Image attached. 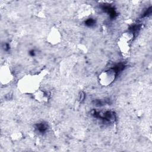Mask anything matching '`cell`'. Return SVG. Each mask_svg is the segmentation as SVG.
I'll return each instance as SVG.
<instances>
[{
	"mask_svg": "<svg viewBox=\"0 0 152 152\" xmlns=\"http://www.w3.org/2000/svg\"><path fill=\"white\" fill-rule=\"evenodd\" d=\"M45 73L40 72L39 74H28L24 76L18 80L17 86L18 90L25 94H33L38 90L45 77Z\"/></svg>",
	"mask_w": 152,
	"mask_h": 152,
	"instance_id": "obj_1",
	"label": "cell"
},
{
	"mask_svg": "<svg viewBox=\"0 0 152 152\" xmlns=\"http://www.w3.org/2000/svg\"><path fill=\"white\" fill-rule=\"evenodd\" d=\"M133 37L134 34L131 31L124 32L120 36L117 43L118 46L122 53L126 54L129 52Z\"/></svg>",
	"mask_w": 152,
	"mask_h": 152,
	"instance_id": "obj_2",
	"label": "cell"
},
{
	"mask_svg": "<svg viewBox=\"0 0 152 152\" xmlns=\"http://www.w3.org/2000/svg\"><path fill=\"white\" fill-rule=\"evenodd\" d=\"M116 72L113 69H107L102 71L98 77L99 83L103 86L110 85L115 80Z\"/></svg>",
	"mask_w": 152,
	"mask_h": 152,
	"instance_id": "obj_3",
	"label": "cell"
},
{
	"mask_svg": "<svg viewBox=\"0 0 152 152\" xmlns=\"http://www.w3.org/2000/svg\"><path fill=\"white\" fill-rule=\"evenodd\" d=\"M46 40L51 45L59 44L62 40V34L59 29L56 27H52L47 34Z\"/></svg>",
	"mask_w": 152,
	"mask_h": 152,
	"instance_id": "obj_4",
	"label": "cell"
},
{
	"mask_svg": "<svg viewBox=\"0 0 152 152\" xmlns=\"http://www.w3.org/2000/svg\"><path fill=\"white\" fill-rule=\"evenodd\" d=\"M13 79V75L10 68L6 65H2L0 69V81L2 84L7 85Z\"/></svg>",
	"mask_w": 152,
	"mask_h": 152,
	"instance_id": "obj_5",
	"label": "cell"
},
{
	"mask_svg": "<svg viewBox=\"0 0 152 152\" xmlns=\"http://www.w3.org/2000/svg\"><path fill=\"white\" fill-rule=\"evenodd\" d=\"M34 98L39 102H45L48 101V96L43 90H38L37 91H36L33 94Z\"/></svg>",
	"mask_w": 152,
	"mask_h": 152,
	"instance_id": "obj_6",
	"label": "cell"
},
{
	"mask_svg": "<svg viewBox=\"0 0 152 152\" xmlns=\"http://www.w3.org/2000/svg\"><path fill=\"white\" fill-rule=\"evenodd\" d=\"M91 8L88 6H86L79 10L78 15L80 18H84L85 17L86 18L87 17H88L90 15H91Z\"/></svg>",
	"mask_w": 152,
	"mask_h": 152,
	"instance_id": "obj_7",
	"label": "cell"
},
{
	"mask_svg": "<svg viewBox=\"0 0 152 152\" xmlns=\"http://www.w3.org/2000/svg\"><path fill=\"white\" fill-rule=\"evenodd\" d=\"M23 134L20 131H14L11 135V138L14 141H18L22 139Z\"/></svg>",
	"mask_w": 152,
	"mask_h": 152,
	"instance_id": "obj_8",
	"label": "cell"
}]
</instances>
